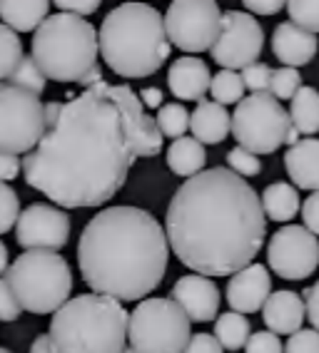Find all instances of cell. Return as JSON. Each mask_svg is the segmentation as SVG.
I'll return each mask as SVG.
<instances>
[{
    "mask_svg": "<svg viewBox=\"0 0 319 353\" xmlns=\"http://www.w3.org/2000/svg\"><path fill=\"white\" fill-rule=\"evenodd\" d=\"M133 127L110 82L45 105V134L20 162L28 187L65 209L108 204L135 164Z\"/></svg>",
    "mask_w": 319,
    "mask_h": 353,
    "instance_id": "obj_1",
    "label": "cell"
},
{
    "mask_svg": "<svg viewBox=\"0 0 319 353\" xmlns=\"http://www.w3.org/2000/svg\"><path fill=\"white\" fill-rule=\"evenodd\" d=\"M165 236L175 256L195 274L232 276L264 246L267 216L247 179L227 167H212L173 194Z\"/></svg>",
    "mask_w": 319,
    "mask_h": 353,
    "instance_id": "obj_2",
    "label": "cell"
},
{
    "mask_svg": "<svg viewBox=\"0 0 319 353\" xmlns=\"http://www.w3.org/2000/svg\"><path fill=\"white\" fill-rule=\"evenodd\" d=\"M165 227L147 209L105 207L85 224L77 264L93 294L115 301H145L167 274Z\"/></svg>",
    "mask_w": 319,
    "mask_h": 353,
    "instance_id": "obj_3",
    "label": "cell"
},
{
    "mask_svg": "<svg viewBox=\"0 0 319 353\" xmlns=\"http://www.w3.org/2000/svg\"><path fill=\"white\" fill-rule=\"evenodd\" d=\"M97 43L105 65L128 80L155 75L173 52L165 20L147 3H122L113 8L102 20Z\"/></svg>",
    "mask_w": 319,
    "mask_h": 353,
    "instance_id": "obj_4",
    "label": "cell"
},
{
    "mask_svg": "<svg viewBox=\"0 0 319 353\" xmlns=\"http://www.w3.org/2000/svg\"><path fill=\"white\" fill-rule=\"evenodd\" d=\"M130 314L120 301L100 294H80L65 301L50 321L55 353H122Z\"/></svg>",
    "mask_w": 319,
    "mask_h": 353,
    "instance_id": "obj_5",
    "label": "cell"
},
{
    "mask_svg": "<svg viewBox=\"0 0 319 353\" xmlns=\"http://www.w3.org/2000/svg\"><path fill=\"white\" fill-rule=\"evenodd\" d=\"M32 52L43 75L55 82H80L97 70V30L85 18L68 13L48 15L32 32Z\"/></svg>",
    "mask_w": 319,
    "mask_h": 353,
    "instance_id": "obj_6",
    "label": "cell"
},
{
    "mask_svg": "<svg viewBox=\"0 0 319 353\" xmlns=\"http://www.w3.org/2000/svg\"><path fill=\"white\" fill-rule=\"evenodd\" d=\"M6 281L28 314H55L70 301L72 272L58 252H23L8 266Z\"/></svg>",
    "mask_w": 319,
    "mask_h": 353,
    "instance_id": "obj_7",
    "label": "cell"
},
{
    "mask_svg": "<svg viewBox=\"0 0 319 353\" xmlns=\"http://www.w3.org/2000/svg\"><path fill=\"white\" fill-rule=\"evenodd\" d=\"M190 339V319L173 299H145L130 314L128 341L135 353H182Z\"/></svg>",
    "mask_w": 319,
    "mask_h": 353,
    "instance_id": "obj_8",
    "label": "cell"
},
{
    "mask_svg": "<svg viewBox=\"0 0 319 353\" xmlns=\"http://www.w3.org/2000/svg\"><path fill=\"white\" fill-rule=\"evenodd\" d=\"M289 130H292L289 112L269 92H255L244 97L235 108L230 127L237 147H244L252 154L277 152L282 145H287Z\"/></svg>",
    "mask_w": 319,
    "mask_h": 353,
    "instance_id": "obj_9",
    "label": "cell"
},
{
    "mask_svg": "<svg viewBox=\"0 0 319 353\" xmlns=\"http://www.w3.org/2000/svg\"><path fill=\"white\" fill-rule=\"evenodd\" d=\"M45 134V105L38 95L0 82V152L30 154Z\"/></svg>",
    "mask_w": 319,
    "mask_h": 353,
    "instance_id": "obj_10",
    "label": "cell"
},
{
    "mask_svg": "<svg viewBox=\"0 0 319 353\" xmlns=\"http://www.w3.org/2000/svg\"><path fill=\"white\" fill-rule=\"evenodd\" d=\"M162 20L170 45L192 55L212 50L220 35L222 10L215 0H175Z\"/></svg>",
    "mask_w": 319,
    "mask_h": 353,
    "instance_id": "obj_11",
    "label": "cell"
},
{
    "mask_svg": "<svg viewBox=\"0 0 319 353\" xmlns=\"http://www.w3.org/2000/svg\"><path fill=\"white\" fill-rule=\"evenodd\" d=\"M264 48V30L247 10H224L220 35L212 45V60L222 70H244L255 65Z\"/></svg>",
    "mask_w": 319,
    "mask_h": 353,
    "instance_id": "obj_12",
    "label": "cell"
},
{
    "mask_svg": "<svg viewBox=\"0 0 319 353\" xmlns=\"http://www.w3.org/2000/svg\"><path fill=\"white\" fill-rule=\"evenodd\" d=\"M267 266L287 281H302L312 276L319 266L317 236L297 224L277 229L267 246Z\"/></svg>",
    "mask_w": 319,
    "mask_h": 353,
    "instance_id": "obj_13",
    "label": "cell"
},
{
    "mask_svg": "<svg viewBox=\"0 0 319 353\" xmlns=\"http://www.w3.org/2000/svg\"><path fill=\"white\" fill-rule=\"evenodd\" d=\"M15 239L26 252H60L70 239V216L60 207L32 202L20 212Z\"/></svg>",
    "mask_w": 319,
    "mask_h": 353,
    "instance_id": "obj_14",
    "label": "cell"
},
{
    "mask_svg": "<svg viewBox=\"0 0 319 353\" xmlns=\"http://www.w3.org/2000/svg\"><path fill=\"white\" fill-rule=\"evenodd\" d=\"M170 299H173L180 309L187 314V319L195 323H207L218 319L220 289H218V284L207 276H200V274L180 276L173 284Z\"/></svg>",
    "mask_w": 319,
    "mask_h": 353,
    "instance_id": "obj_15",
    "label": "cell"
},
{
    "mask_svg": "<svg viewBox=\"0 0 319 353\" xmlns=\"http://www.w3.org/2000/svg\"><path fill=\"white\" fill-rule=\"evenodd\" d=\"M110 92L115 97V102L125 110L133 127V139H135V154L137 157H155L162 150V132H160L155 117L145 112L140 97L133 88L128 85H110Z\"/></svg>",
    "mask_w": 319,
    "mask_h": 353,
    "instance_id": "obj_16",
    "label": "cell"
},
{
    "mask_svg": "<svg viewBox=\"0 0 319 353\" xmlns=\"http://www.w3.org/2000/svg\"><path fill=\"white\" fill-rule=\"evenodd\" d=\"M272 296V276L262 264H249L242 272L232 274L227 284V303L235 314H255Z\"/></svg>",
    "mask_w": 319,
    "mask_h": 353,
    "instance_id": "obj_17",
    "label": "cell"
},
{
    "mask_svg": "<svg viewBox=\"0 0 319 353\" xmlns=\"http://www.w3.org/2000/svg\"><path fill=\"white\" fill-rule=\"evenodd\" d=\"M210 68L204 60L195 55L177 57L170 70H167V88L177 100L185 102H202L204 95L210 92Z\"/></svg>",
    "mask_w": 319,
    "mask_h": 353,
    "instance_id": "obj_18",
    "label": "cell"
},
{
    "mask_svg": "<svg viewBox=\"0 0 319 353\" xmlns=\"http://www.w3.org/2000/svg\"><path fill=\"white\" fill-rule=\"evenodd\" d=\"M304 299L294 291H272V296L262 306V319L264 326L275 336H292L302 331L304 323Z\"/></svg>",
    "mask_w": 319,
    "mask_h": 353,
    "instance_id": "obj_19",
    "label": "cell"
},
{
    "mask_svg": "<svg viewBox=\"0 0 319 353\" xmlns=\"http://www.w3.org/2000/svg\"><path fill=\"white\" fill-rule=\"evenodd\" d=\"M319 45L317 38H314L312 32L302 30L300 26H294V23H280L272 32V52L275 57L280 60L282 65H287V68H300V65L312 63L314 55H317Z\"/></svg>",
    "mask_w": 319,
    "mask_h": 353,
    "instance_id": "obj_20",
    "label": "cell"
},
{
    "mask_svg": "<svg viewBox=\"0 0 319 353\" xmlns=\"http://www.w3.org/2000/svg\"><path fill=\"white\" fill-rule=\"evenodd\" d=\"M284 170L294 187L319 192V139L307 137L289 147L284 154Z\"/></svg>",
    "mask_w": 319,
    "mask_h": 353,
    "instance_id": "obj_21",
    "label": "cell"
},
{
    "mask_svg": "<svg viewBox=\"0 0 319 353\" xmlns=\"http://www.w3.org/2000/svg\"><path fill=\"white\" fill-rule=\"evenodd\" d=\"M232 117L227 108L212 100L197 102L195 112L190 114V132L200 145H220L230 134Z\"/></svg>",
    "mask_w": 319,
    "mask_h": 353,
    "instance_id": "obj_22",
    "label": "cell"
},
{
    "mask_svg": "<svg viewBox=\"0 0 319 353\" xmlns=\"http://www.w3.org/2000/svg\"><path fill=\"white\" fill-rule=\"evenodd\" d=\"M50 13L48 0H0V23L13 32H35Z\"/></svg>",
    "mask_w": 319,
    "mask_h": 353,
    "instance_id": "obj_23",
    "label": "cell"
},
{
    "mask_svg": "<svg viewBox=\"0 0 319 353\" xmlns=\"http://www.w3.org/2000/svg\"><path fill=\"white\" fill-rule=\"evenodd\" d=\"M207 164V152L204 145H200L195 137H180L173 139V145L167 147V167L177 176H197L204 172Z\"/></svg>",
    "mask_w": 319,
    "mask_h": 353,
    "instance_id": "obj_24",
    "label": "cell"
},
{
    "mask_svg": "<svg viewBox=\"0 0 319 353\" xmlns=\"http://www.w3.org/2000/svg\"><path fill=\"white\" fill-rule=\"evenodd\" d=\"M260 202L264 209V216H269L272 221H292L302 209L300 192L289 182H275L264 187Z\"/></svg>",
    "mask_w": 319,
    "mask_h": 353,
    "instance_id": "obj_25",
    "label": "cell"
},
{
    "mask_svg": "<svg viewBox=\"0 0 319 353\" xmlns=\"http://www.w3.org/2000/svg\"><path fill=\"white\" fill-rule=\"evenodd\" d=\"M289 122L297 134H317L319 132V90L304 88L297 90L289 105Z\"/></svg>",
    "mask_w": 319,
    "mask_h": 353,
    "instance_id": "obj_26",
    "label": "cell"
},
{
    "mask_svg": "<svg viewBox=\"0 0 319 353\" xmlns=\"http://www.w3.org/2000/svg\"><path fill=\"white\" fill-rule=\"evenodd\" d=\"M215 339L222 348L227 351H240V348L247 346L249 336V321L247 316L242 314H235V311H227V314H220L218 321H215Z\"/></svg>",
    "mask_w": 319,
    "mask_h": 353,
    "instance_id": "obj_27",
    "label": "cell"
},
{
    "mask_svg": "<svg viewBox=\"0 0 319 353\" xmlns=\"http://www.w3.org/2000/svg\"><path fill=\"white\" fill-rule=\"evenodd\" d=\"M212 102L218 105H240L244 100V82L242 75L235 70H220L218 75H212L210 82Z\"/></svg>",
    "mask_w": 319,
    "mask_h": 353,
    "instance_id": "obj_28",
    "label": "cell"
},
{
    "mask_svg": "<svg viewBox=\"0 0 319 353\" xmlns=\"http://www.w3.org/2000/svg\"><path fill=\"white\" fill-rule=\"evenodd\" d=\"M8 85H13V88L26 90V92H32V95H43L45 88H48V77L43 75V70L35 65L30 55H23L20 65L13 70V75L8 77Z\"/></svg>",
    "mask_w": 319,
    "mask_h": 353,
    "instance_id": "obj_29",
    "label": "cell"
},
{
    "mask_svg": "<svg viewBox=\"0 0 319 353\" xmlns=\"http://www.w3.org/2000/svg\"><path fill=\"white\" fill-rule=\"evenodd\" d=\"M155 122H157L162 137L180 139L190 130V112H187V108H182L180 102H170V105H162V108L157 110Z\"/></svg>",
    "mask_w": 319,
    "mask_h": 353,
    "instance_id": "obj_30",
    "label": "cell"
},
{
    "mask_svg": "<svg viewBox=\"0 0 319 353\" xmlns=\"http://www.w3.org/2000/svg\"><path fill=\"white\" fill-rule=\"evenodd\" d=\"M20 60H23L20 35L0 23V82L13 75V70L20 65Z\"/></svg>",
    "mask_w": 319,
    "mask_h": 353,
    "instance_id": "obj_31",
    "label": "cell"
},
{
    "mask_svg": "<svg viewBox=\"0 0 319 353\" xmlns=\"http://www.w3.org/2000/svg\"><path fill=\"white\" fill-rule=\"evenodd\" d=\"M289 13V23L300 26L307 32H319V0H289L284 3Z\"/></svg>",
    "mask_w": 319,
    "mask_h": 353,
    "instance_id": "obj_32",
    "label": "cell"
},
{
    "mask_svg": "<svg viewBox=\"0 0 319 353\" xmlns=\"http://www.w3.org/2000/svg\"><path fill=\"white\" fill-rule=\"evenodd\" d=\"M302 88L300 70L294 68H277L272 70V80H269V95L275 100H292L297 90Z\"/></svg>",
    "mask_w": 319,
    "mask_h": 353,
    "instance_id": "obj_33",
    "label": "cell"
},
{
    "mask_svg": "<svg viewBox=\"0 0 319 353\" xmlns=\"http://www.w3.org/2000/svg\"><path fill=\"white\" fill-rule=\"evenodd\" d=\"M20 216V196L15 194L13 187L0 182V236L8 234L18 224Z\"/></svg>",
    "mask_w": 319,
    "mask_h": 353,
    "instance_id": "obj_34",
    "label": "cell"
},
{
    "mask_svg": "<svg viewBox=\"0 0 319 353\" xmlns=\"http://www.w3.org/2000/svg\"><path fill=\"white\" fill-rule=\"evenodd\" d=\"M227 170L235 172L244 179V176H257L262 172V162L257 154L247 152L244 147H235L227 152Z\"/></svg>",
    "mask_w": 319,
    "mask_h": 353,
    "instance_id": "obj_35",
    "label": "cell"
},
{
    "mask_svg": "<svg viewBox=\"0 0 319 353\" xmlns=\"http://www.w3.org/2000/svg\"><path fill=\"white\" fill-rule=\"evenodd\" d=\"M242 82H244V90H249L252 95L255 92H269V80H272V68L267 63H255L244 68L242 72Z\"/></svg>",
    "mask_w": 319,
    "mask_h": 353,
    "instance_id": "obj_36",
    "label": "cell"
},
{
    "mask_svg": "<svg viewBox=\"0 0 319 353\" xmlns=\"http://www.w3.org/2000/svg\"><path fill=\"white\" fill-rule=\"evenodd\" d=\"M284 353H319V331L302 328V331L292 334L284 343Z\"/></svg>",
    "mask_w": 319,
    "mask_h": 353,
    "instance_id": "obj_37",
    "label": "cell"
},
{
    "mask_svg": "<svg viewBox=\"0 0 319 353\" xmlns=\"http://www.w3.org/2000/svg\"><path fill=\"white\" fill-rule=\"evenodd\" d=\"M244 353H284V343L272 331H257L249 336Z\"/></svg>",
    "mask_w": 319,
    "mask_h": 353,
    "instance_id": "obj_38",
    "label": "cell"
},
{
    "mask_svg": "<svg viewBox=\"0 0 319 353\" xmlns=\"http://www.w3.org/2000/svg\"><path fill=\"white\" fill-rule=\"evenodd\" d=\"M20 311L23 309H20L13 289L8 286L6 279H0V321H18Z\"/></svg>",
    "mask_w": 319,
    "mask_h": 353,
    "instance_id": "obj_39",
    "label": "cell"
},
{
    "mask_svg": "<svg viewBox=\"0 0 319 353\" xmlns=\"http://www.w3.org/2000/svg\"><path fill=\"white\" fill-rule=\"evenodd\" d=\"M302 219H304V229L319 236V192H312L302 204Z\"/></svg>",
    "mask_w": 319,
    "mask_h": 353,
    "instance_id": "obj_40",
    "label": "cell"
},
{
    "mask_svg": "<svg viewBox=\"0 0 319 353\" xmlns=\"http://www.w3.org/2000/svg\"><path fill=\"white\" fill-rule=\"evenodd\" d=\"M55 8H60L58 13H68V15H77V18H85V15H93L100 8V0H58Z\"/></svg>",
    "mask_w": 319,
    "mask_h": 353,
    "instance_id": "obj_41",
    "label": "cell"
},
{
    "mask_svg": "<svg viewBox=\"0 0 319 353\" xmlns=\"http://www.w3.org/2000/svg\"><path fill=\"white\" fill-rule=\"evenodd\" d=\"M182 353H224V348L212 334H195Z\"/></svg>",
    "mask_w": 319,
    "mask_h": 353,
    "instance_id": "obj_42",
    "label": "cell"
},
{
    "mask_svg": "<svg viewBox=\"0 0 319 353\" xmlns=\"http://www.w3.org/2000/svg\"><path fill=\"white\" fill-rule=\"evenodd\" d=\"M304 311L309 316V323L314 326V331H319V281L304 289Z\"/></svg>",
    "mask_w": 319,
    "mask_h": 353,
    "instance_id": "obj_43",
    "label": "cell"
},
{
    "mask_svg": "<svg viewBox=\"0 0 319 353\" xmlns=\"http://www.w3.org/2000/svg\"><path fill=\"white\" fill-rule=\"evenodd\" d=\"M20 157L18 154H8V152H0V182H13L15 176L20 174Z\"/></svg>",
    "mask_w": 319,
    "mask_h": 353,
    "instance_id": "obj_44",
    "label": "cell"
},
{
    "mask_svg": "<svg viewBox=\"0 0 319 353\" xmlns=\"http://www.w3.org/2000/svg\"><path fill=\"white\" fill-rule=\"evenodd\" d=\"M244 8H247V13H257V15H277L280 10H284V3L282 0H244Z\"/></svg>",
    "mask_w": 319,
    "mask_h": 353,
    "instance_id": "obj_45",
    "label": "cell"
},
{
    "mask_svg": "<svg viewBox=\"0 0 319 353\" xmlns=\"http://www.w3.org/2000/svg\"><path fill=\"white\" fill-rule=\"evenodd\" d=\"M140 102L142 108H150V110H160L162 108V100H165V95H162V90L160 88H145L140 90Z\"/></svg>",
    "mask_w": 319,
    "mask_h": 353,
    "instance_id": "obj_46",
    "label": "cell"
},
{
    "mask_svg": "<svg viewBox=\"0 0 319 353\" xmlns=\"http://www.w3.org/2000/svg\"><path fill=\"white\" fill-rule=\"evenodd\" d=\"M30 353H55L52 351V343H50V336L48 334H40L38 339L32 341Z\"/></svg>",
    "mask_w": 319,
    "mask_h": 353,
    "instance_id": "obj_47",
    "label": "cell"
},
{
    "mask_svg": "<svg viewBox=\"0 0 319 353\" xmlns=\"http://www.w3.org/2000/svg\"><path fill=\"white\" fill-rule=\"evenodd\" d=\"M8 246L3 244V241H0V279H3V274L8 272Z\"/></svg>",
    "mask_w": 319,
    "mask_h": 353,
    "instance_id": "obj_48",
    "label": "cell"
},
{
    "mask_svg": "<svg viewBox=\"0 0 319 353\" xmlns=\"http://www.w3.org/2000/svg\"><path fill=\"white\" fill-rule=\"evenodd\" d=\"M0 353H13V351H8V348H3V346H0Z\"/></svg>",
    "mask_w": 319,
    "mask_h": 353,
    "instance_id": "obj_49",
    "label": "cell"
},
{
    "mask_svg": "<svg viewBox=\"0 0 319 353\" xmlns=\"http://www.w3.org/2000/svg\"><path fill=\"white\" fill-rule=\"evenodd\" d=\"M122 353H135V351H133V348L128 346V348H125V351H122Z\"/></svg>",
    "mask_w": 319,
    "mask_h": 353,
    "instance_id": "obj_50",
    "label": "cell"
}]
</instances>
